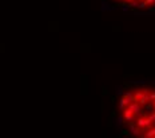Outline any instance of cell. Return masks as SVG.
Listing matches in <instances>:
<instances>
[{"label": "cell", "mask_w": 155, "mask_h": 138, "mask_svg": "<svg viewBox=\"0 0 155 138\" xmlns=\"http://www.w3.org/2000/svg\"><path fill=\"white\" fill-rule=\"evenodd\" d=\"M116 122L128 138H155V84L130 82L116 97Z\"/></svg>", "instance_id": "obj_1"}, {"label": "cell", "mask_w": 155, "mask_h": 138, "mask_svg": "<svg viewBox=\"0 0 155 138\" xmlns=\"http://www.w3.org/2000/svg\"><path fill=\"white\" fill-rule=\"evenodd\" d=\"M103 10L120 11L133 15L155 13V0H99Z\"/></svg>", "instance_id": "obj_2"}]
</instances>
